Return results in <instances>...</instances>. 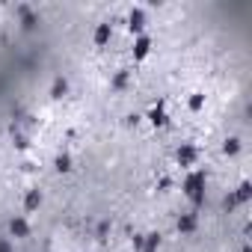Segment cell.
I'll return each instance as SVG.
<instances>
[{"label": "cell", "instance_id": "cell-1", "mask_svg": "<svg viewBox=\"0 0 252 252\" xmlns=\"http://www.w3.org/2000/svg\"><path fill=\"white\" fill-rule=\"evenodd\" d=\"M110 39H113V27L110 24H98L95 27V48H104Z\"/></svg>", "mask_w": 252, "mask_h": 252}, {"label": "cell", "instance_id": "cell-2", "mask_svg": "<svg viewBox=\"0 0 252 252\" xmlns=\"http://www.w3.org/2000/svg\"><path fill=\"white\" fill-rule=\"evenodd\" d=\"M39 205H42V193H39V190H30V193H27V214L39 211Z\"/></svg>", "mask_w": 252, "mask_h": 252}]
</instances>
